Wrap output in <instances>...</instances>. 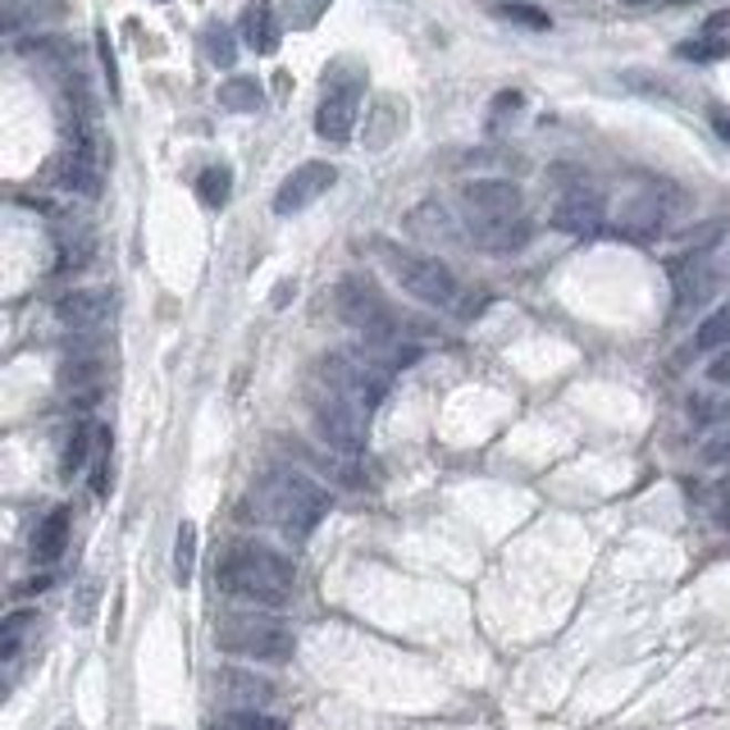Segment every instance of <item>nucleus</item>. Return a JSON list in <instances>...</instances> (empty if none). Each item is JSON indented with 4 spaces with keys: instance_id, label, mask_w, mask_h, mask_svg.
<instances>
[{
    "instance_id": "42",
    "label": "nucleus",
    "mask_w": 730,
    "mask_h": 730,
    "mask_svg": "<svg viewBox=\"0 0 730 730\" xmlns=\"http://www.w3.org/2000/svg\"><path fill=\"white\" fill-rule=\"evenodd\" d=\"M721 489H726V493H730V475H726V480H721Z\"/></svg>"
},
{
    "instance_id": "37",
    "label": "nucleus",
    "mask_w": 730,
    "mask_h": 730,
    "mask_svg": "<svg viewBox=\"0 0 730 730\" xmlns=\"http://www.w3.org/2000/svg\"><path fill=\"white\" fill-rule=\"evenodd\" d=\"M695 415H699V420H730V402H721V407H708V402L699 398V402H695Z\"/></svg>"
},
{
    "instance_id": "35",
    "label": "nucleus",
    "mask_w": 730,
    "mask_h": 730,
    "mask_svg": "<svg viewBox=\"0 0 730 730\" xmlns=\"http://www.w3.org/2000/svg\"><path fill=\"white\" fill-rule=\"evenodd\" d=\"M708 120H712L717 137H721V142H730V105H712V110H708Z\"/></svg>"
},
{
    "instance_id": "32",
    "label": "nucleus",
    "mask_w": 730,
    "mask_h": 730,
    "mask_svg": "<svg viewBox=\"0 0 730 730\" xmlns=\"http://www.w3.org/2000/svg\"><path fill=\"white\" fill-rule=\"evenodd\" d=\"M96 47H101V69H105V79H110V96H120V69H114V51H110V37L105 32L96 37Z\"/></svg>"
},
{
    "instance_id": "34",
    "label": "nucleus",
    "mask_w": 730,
    "mask_h": 730,
    "mask_svg": "<svg viewBox=\"0 0 730 730\" xmlns=\"http://www.w3.org/2000/svg\"><path fill=\"white\" fill-rule=\"evenodd\" d=\"M292 297H297V279H279L275 292H270V306H275V311H284V306H292Z\"/></svg>"
},
{
    "instance_id": "41",
    "label": "nucleus",
    "mask_w": 730,
    "mask_h": 730,
    "mask_svg": "<svg viewBox=\"0 0 730 730\" xmlns=\"http://www.w3.org/2000/svg\"><path fill=\"white\" fill-rule=\"evenodd\" d=\"M671 6H695V0H671Z\"/></svg>"
},
{
    "instance_id": "20",
    "label": "nucleus",
    "mask_w": 730,
    "mask_h": 730,
    "mask_svg": "<svg viewBox=\"0 0 730 730\" xmlns=\"http://www.w3.org/2000/svg\"><path fill=\"white\" fill-rule=\"evenodd\" d=\"M202 55H206L215 69H234V64H238V37L228 32L224 23H206V28H202Z\"/></svg>"
},
{
    "instance_id": "11",
    "label": "nucleus",
    "mask_w": 730,
    "mask_h": 730,
    "mask_svg": "<svg viewBox=\"0 0 730 730\" xmlns=\"http://www.w3.org/2000/svg\"><path fill=\"white\" fill-rule=\"evenodd\" d=\"M721 275H717V265L708 251H685L671 260V288H676V306L680 311H695V306L712 301Z\"/></svg>"
},
{
    "instance_id": "17",
    "label": "nucleus",
    "mask_w": 730,
    "mask_h": 730,
    "mask_svg": "<svg viewBox=\"0 0 730 730\" xmlns=\"http://www.w3.org/2000/svg\"><path fill=\"white\" fill-rule=\"evenodd\" d=\"M529 219L525 215H512V219H484V224H471V243L484 247V251H521L529 243Z\"/></svg>"
},
{
    "instance_id": "25",
    "label": "nucleus",
    "mask_w": 730,
    "mask_h": 730,
    "mask_svg": "<svg viewBox=\"0 0 730 730\" xmlns=\"http://www.w3.org/2000/svg\"><path fill=\"white\" fill-rule=\"evenodd\" d=\"M219 730H288L279 717H270L265 708H228L219 717Z\"/></svg>"
},
{
    "instance_id": "16",
    "label": "nucleus",
    "mask_w": 730,
    "mask_h": 730,
    "mask_svg": "<svg viewBox=\"0 0 730 730\" xmlns=\"http://www.w3.org/2000/svg\"><path fill=\"white\" fill-rule=\"evenodd\" d=\"M110 311H114V301H110V292H101V288H79V292L60 297V306H55L60 325H64V329H79V333L101 329V325L110 320Z\"/></svg>"
},
{
    "instance_id": "3",
    "label": "nucleus",
    "mask_w": 730,
    "mask_h": 730,
    "mask_svg": "<svg viewBox=\"0 0 730 730\" xmlns=\"http://www.w3.org/2000/svg\"><path fill=\"white\" fill-rule=\"evenodd\" d=\"M215 648L247 662H288L297 652V635L275 617H228L215 630Z\"/></svg>"
},
{
    "instance_id": "21",
    "label": "nucleus",
    "mask_w": 730,
    "mask_h": 730,
    "mask_svg": "<svg viewBox=\"0 0 730 730\" xmlns=\"http://www.w3.org/2000/svg\"><path fill=\"white\" fill-rule=\"evenodd\" d=\"M228 192H234V169H228V165H206V169L197 174V197H202V206L224 210V206H228Z\"/></svg>"
},
{
    "instance_id": "31",
    "label": "nucleus",
    "mask_w": 730,
    "mask_h": 730,
    "mask_svg": "<svg viewBox=\"0 0 730 730\" xmlns=\"http://www.w3.org/2000/svg\"><path fill=\"white\" fill-rule=\"evenodd\" d=\"M96 598H101V585H96V580H83V589H79V607H73V621L88 626V621H92V611H96Z\"/></svg>"
},
{
    "instance_id": "13",
    "label": "nucleus",
    "mask_w": 730,
    "mask_h": 730,
    "mask_svg": "<svg viewBox=\"0 0 730 730\" xmlns=\"http://www.w3.org/2000/svg\"><path fill=\"white\" fill-rule=\"evenodd\" d=\"M210 685H215L219 703H228V708H270L279 699V685L251 667H219L210 676Z\"/></svg>"
},
{
    "instance_id": "28",
    "label": "nucleus",
    "mask_w": 730,
    "mask_h": 730,
    "mask_svg": "<svg viewBox=\"0 0 730 730\" xmlns=\"http://www.w3.org/2000/svg\"><path fill=\"white\" fill-rule=\"evenodd\" d=\"M497 19H507V23H521V28H534V32H544L553 28V19L544 10H534V6H521V0H507V6H493Z\"/></svg>"
},
{
    "instance_id": "9",
    "label": "nucleus",
    "mask_w": 730,
    "mask_h": 730,
    "mask_svg": "<svg viewBox=\"0 0 730 730\" xmlns=\"http://www.w3.org/2000/svg\"><path fill=\"white\" fill-rule=\"evenodd\" d=\"M357 114H361V79L325 83V96H320V110H316V133L333 146L348 142L352 128H357Z\"/></svg>"
},
{
    "instance_id": "6",
    "label": "nucleus",
    "mask_w": 730,
    "mask_h": 730,
    "mask_svg": "<svg viewBox=\"0 0 730 730\" xmlns=\"http://www.w3.org/2000/svg\"><path fill=\"white\" fill-rule=\"evenodd\" d=\"M389 270L402 284V292H411L425 306H452L461 297V284L452 275V265H443L439 256H415V251H389Z\"/></svg>"
},
{
    "instance_id": "12",
    "label": "nucleus",
    "mask_w": 730,
    "mask_h": 730,
    "mask_svg": "<svg viewBox=\"0 0 730 730\" xmlns=\"http://www.w3.org/2000/svg\"><path fill=\"white\" fill-rule=\"evenodd\" d=\"M548 219H553V228H562V234H580L585 238V234H598V228L607 224V202H603V192L575 183V187H566L557 197Z\"/></svg>"
},
{
    "instance_id": "19",
    "label": "nucleus",
    "mask_w": 730,
    "mask_h": 730,
    "mask_svg": "<svg viewBox=\"0 0 730 730\" xmlns=\"http://www.w3.org/2000/svg\"><path fill=\"white\" fill-rule=\"evenodd\" d=\"M96 439H101V425H79L69 434L64 452H60V475L73 480L83 466H88V456H96Z\"/></svg>"
},
{
    "instance_id": "15",
    "label": "nucleus",
    "mask_w": 730,
    "mask_h": 730,
    "mask_svg": "<svg viewBox=\"0 0 730 730\" xmlns=\"http://www.w3.org/2000/svg\"><path fill=\"white\" fill-rule=\"evenodd\" d=\"M238 32H243V42L256 55H275L279 42H284V14H279V6H275V0H247L243 19H238Z\"/></svg>"
},
{
    "instance_id": "4",
    "label": "nucleus",
    "mask_w": 730,
    "mask_h": 730,
    "mask_svg": "<svg viewBox=\"0 0 730 730\" xmlns=\"http://www.w3.org/2000/svg\"><path fill=\"white\" fill-rule=\"evenodd\" d=\"M311 425L325 448L357 456V452H366V439H370V411L333 389H320L311 398Z\"/></svg>"
},
{
    "instance_id": "14",
    "label": "nucleus",
    "mask_w": 730,
    "mask_h": 730,
    "mask_svg": "<svg viewBox=\"0 0 730 730\" xmlns=\"http://www.w3.org/2000/svg\"><path fill=\"white\" fill-rule=\"evenodd\" d=\"M461 202H466L471 224L512 219V215H521V187L512 178H475V183L461 187Z\"/></svg>"
},
{
    "instance_id": "33",
    "label": "nucleus",
    "mask_w": 730,
    "mask_h": 730,
    "mask_svg": "<svg viewBox=\"0 0 730 730\" xmlns=\"http://www.w3.org/2000/svg\"><path fill=\"white\" fill-rule=\"evenodd\" d=\"M708 379L717 383V389H730V348H721V352L712 357V366H708Z\"/></svg>"
},
{
    "instance_id": "24",
    "label": "nucleus",
    "mask_w": 730,
    "mask_h": 730,
    "mask_svg": "<svg viewBox=\"0 0 730 730\" xmlns=\"http://www.w3.org/2000/svg\"><path fill=\"white\" fill-rule=\"evenodd\" d=\"M192 570H197V525L183 521L174 534V580L192 585Z\"/></svg>"
},
{
    "instance_id": "1",
    "label": "nucleus",
    "mask_w": 730,
    "mask_h": 730,
    "mask_svg": "<svg viewBox=\"0 0 730 730\" xmlns=\"http://www.w3.org/2000/svg\"><path fill=\"white\" fill-rule=\"evenodd\" d=\"M215 580L228 598H243L256 607H284L297 585V566L265 544H234L224 553Z\"/></svg>"
},
{
    "instance_id": "30",
    "label": "nucleus",
    "mask_w": 730,
    "mask_h": 730,
    "mask_svg": "<svg viewBox=\"0 0 730 730\" xmlns=\"http://www.w3.org/2000/svg\"><path fill=\"white\" fill-rule=\"evenodd\" d=\"M92 493L105 497L110 493V430H101L96 439V461H92Z\"/></svg>"
},
{
    "instance_id": "10",
    "label": "nucleus",
    "mask_w": 730,
    "mask_h": 730,
    "mask_svg": "<svg viewBox=\"0 0 730 730\" xmlns=\"http://www.w3.org/2000/svg\"><path fill=\"white\" fill-rule=\"evenodd\" d=\"M333 183H338V169L325 165V161H306V165H297V169L279 183V192H275V215H301L306 206H316Z\"/></svg>"
},
{
    "instance_id": "29",
    "label": "nucleus",
    "mask_w": 730,
    "mask_h": 730,
    "mask_svg": "<svg viewBox=\"0 0 730 730\" xmlns=\"http://www.w3.org/2000/svg\"><path fill=\"white\" fill-rule=\"evenodd\" d=\"M37 621V611H14V617L6 621V644H0V658L14 662L19 658V644H23V630Z\"/></svg>"
},
{
    "instance_id": "7",
    "label": "nucleus",
    "mask_w": 730,
    "mask_h": 730,
    "mask_svg": "<svg viewBox=\"0 0 730 730\" xmlns=\"http://www.w3.org/2000/svg\"><path fill=\"white\" fill-rule=\"evenodd\" d=\"M338 316L348 320L357 333H366L370 342H393V316H389V306L379 301V292L361 279H342L338 284Z\"/></svg>"
},
{
    "instance_id": "27",
    "label": "nucleus",
    "mask_w": 730,
    "mask_h": 730,
    "mask_svg": "<svg viewBox=\"0 0 730 730\" xmlns=\"http://www.w3.org/2000/svg\"><path fill=\"white\" fill-rule=\"evenodd\" d=\"M325 10H329V0H279V14H284V23H292V28H316L320 19H325Z\"/></svg>"
},
{
    "instance_id": "23",
    "label": "nucleus",
    "mask_w": 730,
    "mask_h": 730,
    "mask_svg": "<svg viewBox=\"0 0 730 730\" xmlns=\"http://www.w3.org/2000/svg\"><path fill=\"white\" fill-rule=\"evenodd\" d=\"M730 348V301L717 306V311L695 329V352H721Z\"/></svg>"
},
{
    "instance_id": "36",
    "label": "nucleus",
    "mask_w": 730,
    "mask_h": 730,
    "mask_svg": "<svg viewBox=\"0 0 730 730\" xmlns=\"http://www.w3.org/2000/svg\"><path fill=\"white\" fill-rule=\"evenodd\" d=\"M626 83L639 88V92H667V83H662V79H652V73H626Z\"/></svg>"
},
{
    "instance_id": "22",
    "label": "nucleus",
    "mask_w": 730,
    "mask_h": 730,
    "mask_svg": "<svg viewBox=\"0 0 730 730\" xmlns=\"http://www.w3.org/2000/svg\"><path fill=\"white\" fill-rule=\"evenodd\" d=\"M219 105L224 110H234V114H256L265 105V88L256 79H228L219 88Z\"/></svg>"
},
{
    "instance_id": "39",
    "label": "nucleus",
    "mask_w": 730,
    "mask_h": 730,
    "mask_svg": "<svg viewBox=\"0 0 730 730\" xmlns=\"http://www.w3.org/2000/svg\"><path fill=\"white\" fill-rule=\"evenodd\" d=\"M726 28H730V10H721V14H712V19L703 23V32H708V37H717V32H726Z\"/></svg>"
},
{
    "instance_id": "5",
    "label": "nucleus",
    "mask_w": 730,
    "mask_h": 730,
    "mask_svg": "<svg viewBox=\"0 0 730 730\" xmlns=\"http://www.w3.org/2000/svg\"><path fill=\"white\" fill-rule=\"evenodd\" d=\"M316 379H320V389H333L342 398H352L361 402L366 411H374L383 398H389V370L374 366V361H361L352 352H333L316 366Z\"/></svg>"
},
{
    "instance_id": "26",
    "label": "nucleus",
    "mask_w": 730,
    "mask_h": 730,
    "mask_svg": "<svg viewBox=\"0 0 730 730\" xmlns=\"http://www.w3.org/2000/svg\"><path fill=\"white\" fill-rule=\"evenodd\" d=\"M676 55L680 60H695V64H712V60H726L730 55V42H726V37H695V42H680L676 47Z\"/></svg>"
},
{
    "instance_id": "8",
    "label": "nucleus",
    "mask_w": 730,
    "mask_h": 730,
    "mask_svg": "<svg viewBox=\"0 0 730 730\" xmlns=\"http://www.w3.org/2000/svg\"><path fill=\"white\" fill-rule=\"evenodd\" d=\"M676 206H680V197H676V187H667V183L648 187V192H635L630 206L617 219V234L621 238H635V243H652L667 228V219H671Z\"/></svg>"
},
{
    "instance_id": "38",
    "label": "nucleus",
    "mask_w": 730,
    "mask_h": 730,
    "mask_svg": "<svg viewBox=\"0 0 730 730\" xmlns=\"http://www.w3.org/2000/svg\"><path fill=\"white\" fill-rule=\"evenodd\" d=\"M703 456H708V461H730V434H726V439H712V443L703 448Z\"/></svg>"
},
{
    "instance_id": "40",
    "label": "nucleus",
    "mask_w": 730,
    "mask_h": 730,
    "mask_svg": "<svg viewBox=\"0 0 730 730\" xmlns=\"http://www.w3.org/2000/svg\"><path fill=\"white\" fill-rule=\"evenodd\" d=\"M626 6H652V0H626Z\"/></svg>"
},
{
    "instance_id": "2",
    "label": "nucleus",
    "mask_w": 730,
    "mask_h": 730,
    "mask_svg": "<svg viewBox=\"0 0 730 730\" xmlns=\"http://www.w3.org/2000/svg\"><path fill=\"white\" fill-rule=\"evenodd\" d=\"M256 507L284 534V539L301 544V539H311V529L325 521L329 489H320L311 475H301V471H270L256 489Z\"/></svg>"
},
{
    "instance_id": "18",
    "label": "nucleus",
    "mask_w": 730,
    "mask_h": 730,
    "mask_svg": "<svg viewBox=\"0 0 730 730\" xmlns=\"http://www.w3.org/2000/svg\"><path fill=\"white\" fill-rule=\"evenodd\" d=\"M64 544H69V507H51L32 529V557L42 566H51L64 553Z\"/></svg>"
}]
</instances>
